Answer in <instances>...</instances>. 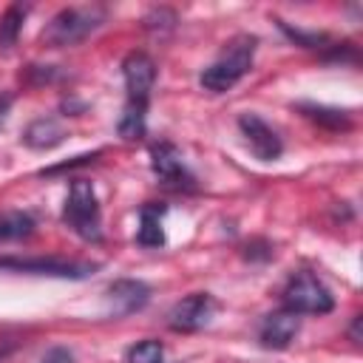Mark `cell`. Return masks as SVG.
Segmentation results:
<instances>
[{
    "label": "cell",
    "instance_id": "obj_1",
    "mask_svg": "<svg viewBox=\"0 0 363 363\" xmlns=\"http://www.w3.org/2000/svg\"><path fill=\"white\" fill-rule=\"evenodd\" d=\"M122 77H125V108L116 125V133L128 142H136L147 130V105H150V91L156 82V62L145 51H130L122 60Z\"/></svg>",
    "mask_w": 363,
    "mask_h": 363
},
{
    "label": "cell",
    "instance_id": "obj_2",
    "mask_svg": "<svg viewBox=\"0 0 363 363\" xmlns=\"http://www.w3.org/2000/svg\"><path fill=\"white\" fill-rule=\"evenodd\" d=\"M255 45H258V37L252 34H238L227 43V48L221 51V57L207 65L199 77L201 88L210 91V94H224L230 91L250 68H252V57H255Z\"/></svg>",
    "mask_w": 363,
    "mask_h": 363
},
{
    "label": "cell",
    "instance_id": "obj_3",
    "mask_svg": "<svg viewBox=\"0 0 363 363\" xmlns=\"http://www.w3.org/2000/svg\"><path fill=\"white\" fill-rule=\"evenodd\" d=\"M62 224L77 233L82 241L99 244L102 241V210L96 190L88 179H74L62 204Z\"/></svg>",
    "mask_w": 363,
    "mask_h": 363
},
{
    "label": "cell",
    "instance_id": "obj_4",
    "mask_svg": "<svg viewBox=\"0 0 363 363\" xmlns=\"http://www.w3.org/2000/svg\"><path fill=\"white\" fill-rule=\"evenodd\" d=\"M102 23H105V9L102 6H71V9L57 11L45 23V28L40 34V43L48 45V48L77 45L88 34H94Z\"/></svg>",
    "mask_w": 363,
    "mask_h": 363
},
{
    "label": "cell",
    "instance_id": "obj_5",
    "mask_svg": "<svg viewBox=\"0 0 363 363\" xmlns=\"http://www.w3.org/2000/svg\"><path fill=\"white\" fill-rule=\"evenodd\" d=\"M284 309L301 315H326L335 309V295L329 292V286L315 275V272H298L289 278V284L284 286Z\"/></svg>",
    "mask_w": 363,
    "mask_h": 363
},
{
    "label": "cell",
    "instance_id": "obj_6",
    "mask_svg": "<svg viewBox=\"0 0 363 363\" xmlns=\"http://www.w3.org/2000/svg\"><path fill=\"white\" fill-rule=\"evenodd\" d=\"M150 170L153 176L164 184V187H173V190H196V176L193 170L187 167L182 150L170 142H156L150 145Z\"/></svg>",
    "mask_w": 363,
    "mask_h": 363
},
{
    "label": "cell",
    "instance_id": "obj_7",
    "mask_svg": "<svg viewBox=\"0 0 363 363\" xmlns=\"http://www.w3.org/2000/svg\"><path fill=\"white\" fill-rule=\"evenodd\" d=\"M0 269H14V272H34V275H51V278H71L82 281L91 278L99 264L88 261H68V258H0Z\"/></svg>",
    "mask_w": 363,
    "mask_h": 363
},
{
    "label": "cell",
    "instance_id": "obj_8",
    "mask_svg": "<svg viewBox=\"0 0 363 363\" xmlns=\"http://www.w3.org/2000/svg\"><path fill=\"white\" fill-rule=\"evenodd\" d=\"M216 312V301L210 292H193L187 298H182L179 303H173V309L167 312V323L176 332H196L201 326L210 323Z\"/></svg>",
    "mask_w": 363,
    "mask_h": 363
},
{
    "label": "cell",
    "instance_id": "obj_9",
    "mask_svg": "<svg viewBox=\"0 0 363 363\" xmlns=\"http://www.w3.org/2000/svg\"><path fill=\"white\" fill-rule=\"evenodd\" d=\"M238 130H241V136L247 139V145H250V150H252L255 159H261V162H275V159L284 153L281 136H278L258 113H241V116H238Z\"/></svg>",
    "mask_w": 363,
    "mask_h": 363
},
{
    "label": "cell",
    "instance_id": "obj_10",
    "mask_svg": "<svg viewBox=\"0 0 363 363\" xmlns=\"http://www.w3.org/2000/svg\"><path fill=\"white\" fill-rule=\"evenodd\" d=\"M301 329V318L289 309H278L261 318L258 323V340L267 349H286Z\"/></svg>",
    "mask_w": 363,
    "mask_h": 363
},
{
    "label": "cell",
    "instance_id": "obj_11",
    "mask_svg": "<svg viewBox=\"0 0 363 363\" xmlns=\"http://www.w3.org/2000/svg\"><path fill=\"white\" fill-rule=\"evenodd\" d=\"M108 301H111L113 315H130V312H139L147 306L150 286L136 278H119L108 286Z\"/></svg>",
    "mask_w": 363,
    "mask_h": 363
},
{
    "label": "cell",
    "instance_id": "obj_12",
    "mask_svg": "<svg viewBox=\"0 0 363 363\" xmlns=\"http://www.w3.org/2000/svg\"><path fill=\"white\" fill-rule=\"evenodd\" d=\"M62 139H65V128L54 116H40V119L28 122L23 130V145L31 150H51V147L62 145Z\"/></svg>",
    "mask_w": 363,
    "mask_h": 363
},
{
    "label": "cell",
    "instance_id": "obj_13",
    "mask_svg": "<svg viewBox=\"0 0 363 363\" xmlns=\"http://www.w3.org/2000/svg\"><path fill=\"white\" fill-rule=\"evenodd\" d=\"M162 216H164V204H156V201H147L139 210V230H136V244L139 247H145V250L164 247Z\"/></svg>",
    "mask_w": 363,
    "mask_h": 363
},
{
    "label": "cell",
    "instance_id": "obj_14",
    "mask_svg": "<svg viewBox=\"0 0 363 363\" xmlns=\"http://www.w3.org/2000/svg\"><path fill=\"white\" fill-rule=\"evenodd\" d=\"M26 14H28V6H23V3H11L0 14V54L14 51L17 37L23 31V23H26Z\"/></svg>",
    "mask_w": 363,
    "mask_h": 363
},
{
    "label": "cell",
    "instance_id": "obj_15",
    "mask_svg": "<svg viewBox=\"0 0 363 363\" xmlns=\"http://www.w3.org/2000/svg\"><path fill=\"white\" fill-rule=\"evenodd\" d=\"M298 111H301L306 119H312L315 125L329 128V130H349V125H352L349 113H346V111H340V108H326V105L303 102V105H298Z\"/></svg>",
    "mask_w": 363,
    "mask_h": 363
},
{
    "label": "cell",
    "instance_id": "obj_16",
    "mask_svg": "<svg viewBox=\"0 0 363 363\" xmlns=\"http://www.w3.org/2000/svg\"><path fill=\"white\" fill-rule=\"evenodd\" d=\"M34 233V218L26 210H3L0 213V241H23Z\"/></svg>",
    "mask_w": 363,
    "mask_h": 363
},
{
    "label": "cell",
    "instance_id": "obj_17",
    "mask_svg": "<svg viewBox=\"0 0 363 363\" xmlns=\"http://www.w3.org/2000/svg\"><path fill=\"white\" fill-rule=\"evenodd\" d=\"M278 23V28L284 31V37L286 40H292L295 45H301V48H329L332 45V37L329 34H323V31H303V28H292L289 23H284V20H275Z\"/></svg>",
    "mask_w": 363,
    "mask_h": 363
},
{
    "label": "cell",
    "instance_id": "obj_18",
    "mask_svg": "<svg viewBox=\"0 0 363 363\" xmlns=\"http://www.w3.org/2000/svg\"><path fill=\"white\" fill-rule=\"evenodd\" d=\"M125 360L128 363H164V346H162V340H153V337L139 340L128 349Z\"/></svg>",
    "mask_w": 363,
    "mask_h": 363
},
{
    "label": "cell",
    "instance_id": "obj_19",
    "mask_svg": "<svg viewBox=\"0 0 363 363\" xmlns=\"http://www.w3.org/2000/svg\"><path fill=\"white\" fill-rule=\"evenodd\" d=\"M60 77H62V74H60L57 65H26V74H23L26 85H34V88L51 85V82H57Z\"/></svg>",
    "mask_w": 363,
    "mask_h": 363
},
{
    "label": "cell",
    "instance_id": "obj_20",
    "mask_svg": "<svg viewBox=\"0 0 363 363\" xmlns=\"http://www.w3.org/2000/svg\"><path fill=\"white\" fill-rule=\"evenodd\" d=\"M99 156H102V150H94V153H79V156H74V159H68V162H62V164H51V167H45V170H40V176H57V173H65V170H74V167L91 164V162H96Z\"/></svg>",
    "mask_w": 363,
    "mask_h": 363
},
{
    "label": "cell",
    "instance_id": "obj_21",
    "mask_svg": "<svg viewBox=\"0 0 363 363\" xmlns=\"http://www.w3.org/2000/svg\"><path fill=\"white\" fill-rule=\"evenodd\" d=\"M145 28H150V31H159V28H173L176 26V14L170 11V9H150L147 14H145Z\"/></svg>",
    "mask_w": 363,
    "mask_h": 363
},
{
    "label": "cell",
    "instance_id": "obj_22",
    "mask_svg": "<svg viewBox=\"0 0 363 363\" xmlns=\"http://www.w3.org/2000/svg\"><path fill=\"white\" fill-rule=\"evenodd\" d=\"M40 363H74V354H71L65 346H54V349H48V352L43 354Z\"/></svg>",
    "mask_w": 363,
    "mask_h": 363
},
{
    "label": "cell",
    "instance_id": "obj_23",
    "mask_svg": "<svg viewBox=\"0 0 363 363\" xmlns=\"http://www.w3.org/2000/svg\"><path fill=\"white\" fill-rule=\"evenodd\" d=\"M11 102H14V96H11V94H6V91H0V125H3V119L9 116Z\"/></svg>",
    "mask_w": 363,
    "mask_h": 363
},
{
    "label": "cell",
    "instance_id": "obj_24",
    "mask_svg": "<svg viewBox=\"0 0 363 363\" xmlns=\"http://www.w3.org/2000/svg\"><path fill=\"white\" fill-rule=\"evenodd\" d=\"M62 111H68L71 116H77V113H82V111H85V102H77V99H62Z\"/></svg>",
    "mask_w": 363,
    "mask_h": 363
},
{
    "label": "cell",
    "instance_id": "obj_25",
    "mask_svg": "<svg viewBox=\"0 0 363 363\" xmlns=\"http://www.w3.org/2000/svg\"><path fill=\"white\" fill-rule=\"evenodd\" d=\"M360 320H363V318H360V315H354L352 329H349V335H352V340H354V343H360Z\"/></svg>",
    "mask_w": 363,
    "mask_h": 363
},
{
    "label": "cell",
    "instance_id": "obj_26",
    "mask_svg": "<svg viewBox=\"0 0 363 363\" xmlns=\"http://www.w3.org/2000/svg\"><path fill=\"white\" fill-rule=\"evenodd\" d=\"M0 360H3V354H0Z\"/></svg>",
    "mask_w": 363,
    "mask_h": 363
}]
</instances>
